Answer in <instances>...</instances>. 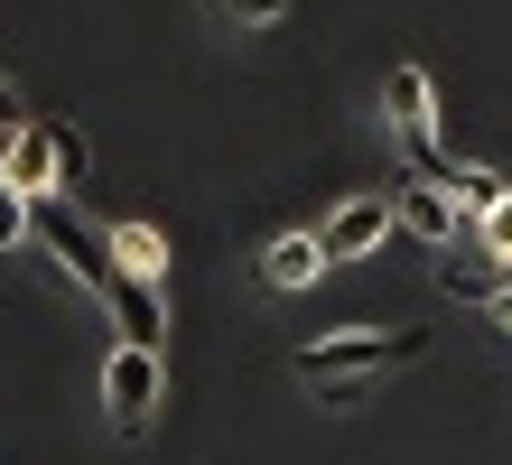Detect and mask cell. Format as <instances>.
<instances>
[{"label": "cell", "instance_id": "1", "mask_svg": "<svg viewBox=\"0 0 512 465\" xmlns=\"http://www.w3.org/2000/svg\"><path fill=\"white\" fill-rule=\"evenodd\" d=\"M429 354V335L419 326H345V335H317V345H298V382H308L326 410H354L382 372H401V363H419Z\"/></svg>", "mask_w": 512, "mask_h": 465}, {"label": "cell", "instance_id": "2", "mask_svg": "<svg viewBox=\"0 0 512 465\" xmlns=\"http://www.w3.org/2000/svg\"><path fill=\"white\" fill-rule=\"evenodd\" d=\"M382 121H391V140H401L410 177H429V186L457 177V140L438 131V84H429V66H391L382 75Z\"/></svg>", "mask_w": 512, "mask_h": 465}, {"label": "cell", "instance_id": "3", "mask_svg": "<svg viewBox=\"0 0 512 465\" xmlns=\"http://www.w3.org/2000/svg\"><path fill=\"white\" fill-rule=\"evenodd\" d=\"M84 177V140H66L56 121H19L10 131V196H28V205H47V196H66V186Z\"/></svg>", "mask_w": 512, "mask_h": 465}, {"label": "cell", "instance_id": "4", "mask_svg": "<svg viewBox=\"0 0 512 465\" xmlns=\"http://www.w3.org/2000/svg\"><path fill=\"white\" fill-rule=\"evenodd\" d=\"M103 410H112V428H122V438H140L149 410H159V354L112 345V363H103Z\"/></svg>", "mask_w": 512, "mask_h": 465}, {"label": "cell", "instance_id": "5", "mask_svg": "<svg viewBox=\"0 0 512 465\" xmlns=\"http://www.w3.org/2000/svg\"><path fill=\"white\" fill-rule=\"evenodd\" d=\"M391 233H401V224H391V196H345V205L317 224V242H326V270H336V261H364V252H382Z\"/></svg>", "mask_w": 512, "mask_h": 465}, {"label": "cell", "instance_id": "6", "mask_svg": "<svg viewBox=\"0 0 512 465\" xmlns=\"http://www.w3.org/2000/svg\"><path fill=\"white\" fill-rule=\"evenodd\" d=\"M391 224L401 233H419L429 252H457V205H447V186H429V177H391Z\"/></svg>", "mask_w": 512, "mask_h": 465}, {"label": "cell", "instance_id": "7", "mask_svg": "<svg viewBox=\"0 0 512 465\" xmlns=\"http://www.w3.org/2000/svg\"><path fill=\"white\" fill-rule=\"evenodd\" d=\"M112 326H122V345L140 354H159V335H168V298H159V279H112Z\"/></svg>", "mask_w": 512, "mask_h": 465}, {"label": "cell", "instance_id": "8", "mask_svg": "<svg viewBox=\"0 0 512 465\" xmlns=\"http://www.w3.org/2000/svg\"><path fill=\"white\" fill-rule=\"evenodd\" d=\"M261 279H270V289H317V279H326V242L317 233H280L261 252Z\"/></svg>", "mask_w": 512, "mask_h": 465}, {"label": "cell", "instance_id": "9", "mask_svg": "<svg viewBox=\"0 0 512 465\" xmlns=\"http://www.w3.org/2000/svg\"><path fill=\"white\" fill-rule=\"evenodd\" d=\"M103 252H112V270H122V279H168V233H159V224H112Z\"/></svg>", "mask_w": 512, "mask_h": 465}, {"label": "cell", "instance_id": "10", "mask_svg": "<svg viewBox=\"0 0 512 465\" xmlns=\"http://www.w3.org/2000/svg\"><path fill=\"white\" fill-rule=\"evenodd\" d=\"M503 196H512V177H503V168H457V177H447V205H457V224H466V233L485 224Z\"/></svg>", "mask_w": 512, "mask_h": 465}, {"label": "cell", "instance_id": "11", "mask_svg": "<svg viewBox=\"0 0 512 465\" xmlns=\"http://www.w3.org/2000/svg\"><path fill=\"white\" fill-rule=\"evenodd\" d=\"M438 289H447V298H475V307H485L494 289H512V270H503V261H438Z\"/></svg>", "mask_w": 512, "mask_h": 465}, {"label": "cell", "instance_id": "12", "mask_svg": "<svg viewBox=\"0 0 512 465\" xmlns=\"http://www.w3.org/2000/svg\"><path fill=\"white\" fill-rule=\"evenodd\" d=\"M475 242H485V261H503V270H512V196L485 214V224H475Z\"/></svg>", "mask_w": 512, "mask_h": 465}, {"label": "cell", "instance_id": "13", "mask_svg": "<svg viewBox=\"0 0 512 465\" xmlns=\"http://www.w3.org/2000/svg\"><path fill=\"white\" fill-rule=\"evenodd\" d=\"M28 214H38V205H28V196H10V186H0V252H19V242H28Z\"/></svg>", "mask_w": 512, "mask_h": 465}, {"label": "cell", "instance_id": "14", "mask_svg": "<svg viewBox=\"0 0 512 465\" xmlns=\"http://www.w3.org/2000/svg\"><path fill=\"white\" fill-rule=\"evenodd\" d=\"M224 19H233V28H280L289 0H224Z\"/></svg>", "mask_w": 512, "mask_h": 465}, {"label": "cell", "instance_id": "15", "mask_svg": "<svg viewBox=\"0 0 512 465\" xmlns=\"http://www.w3.org/2000/svg\"><path fill=\"white\" fill-rule=\"evenodd\" d=\"M0 131H19V84L0 75Z\"/></svg>", "mask_w": 512, "mask_h": 465}, {"label": "cell", "instance_id": "16", "mask_svg": "<svg viewBox=\"0 0 512 465\" xmlns=\"http://www.w3.org/2000/svg\"><path fill=\"white\" fill-rule=\"evenodd\" d=\"M485 317H494V326L512 335V289H494V298H485Z\"/></svg>", "mask_w": 512, "mask_h": 465}, {"label": "cell", "instance_id": "17", "mask_svg": "<svg viewBox=\"0 0 512 465\" xmlns=\"http://www.w3.org/2000/svg\"><path fill=\"white\" fill-rule=\"evenodd\" d=\"M0 177H10V131H0Z\"/></svg>", "mask_w": 512, "mask_h": 465}]
</instances>
